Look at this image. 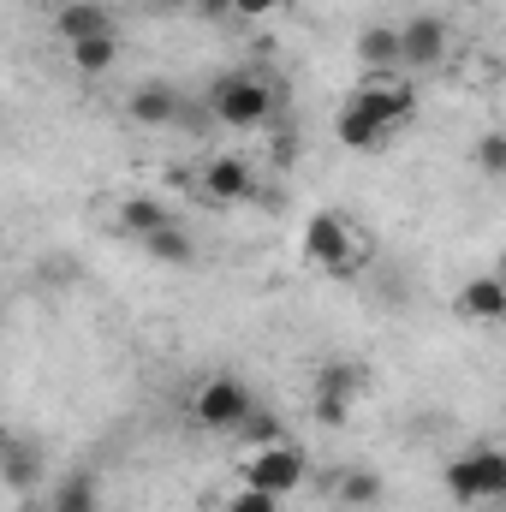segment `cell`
Returning <instances> with one entry per match:
<instances>
[{
    "label": "cell",
    "instance_id": "7c38bea8",
    "mask_svg": "<svg viewBox=\"0 0 506 512\" xmlns=\"http://www.w3.org/2000/svg\"><path fill=\"white\" fill-rule=\"evenodd\" d=\"M358 66L370 78H387V72H405V42H399V24H370L358 36Z\"/></svg>",
    "mask_w": 506,
    "mask_h": 512
},
{
    "label": "cell",
    "instance_id": "4fadbf2b",
    "mask_svg": "<svg viewBox=\"0 0 506 512\" xmlns=\"http://www.w3.org/2000/svg\"><path fill=\"white\" fill-rule=\"evenodd\" d=\"M126 114L137 120V126L155 131V126H173L185 108H179V90H167V84H137V90L126 96Z\"/></svg>",
    "mask_w": 506,
    "mask_h": 512
},
{
    "label": "cell",
    "instance_id": "7402d4cb",
    "mask_svg": "<svg viewBox=\"0 0 506 512\" xmlns=\"http://www.w3.org/2000/svg\"><path fill=\"white\" fill-rule=\"evenodd\" d=\"M274 441H286V429H280V423H274V417L256 405L251 417L239 423V447H274Z\"/></svg>",
    "mask_w": 506,
    "mask_h": 512
},
{
    "label": "cell",
    "instance_id": "ffe728a7",
    "mask_svg": "<svg viewBox=\"0 0 506 512\" xmlns=\"http://www.w3.org/2000/svg\"><path fill=\"white\" fill-rule=\"evenodd\" d=\"M6 489L18 501L36 495V453H30V441H6Z\"/></svg>",
    "mask_w": 506,
    "mask_h": 512
},
{
    "label": "cell",
    "instance_id": "277c9868",
    "mask_svg": "<svg viewBox=\"0 0 506 512\" xmlns=\"http://www.w3.org/2000/svg\"><path fill=\"white\" fill-rule=\"evenodd\" d=\"M304 477H310V459H304V447L298 441H274V447H256L251 459L239 465V483L245 489H262V495H298L304 489Z\"/></svg>",
    "mask_w": 506,
    "mask_h": 512
},
{
    "label": "cell",
    "instance_id": "9c48e42d",
    "mask_svg": "<svg viewBox=\"0 0 506 512\" xmlns=\"http://www.w3.org/2000/svg\"><path fill=\"white\" fill-rule=\"evenodd\" d=\"M358 387H364V370H358V364H328V370L316 376V417H322V423H346Z\"/></svg>",
    "mask_w": 506,
    "mask_h": 512
},
{
    "label": "cell",
    "instance_id": "52a82bcc",
    "mask_svg": "<svg viewBox=\"0 0 506 512\" xmlns=\"http://www.w3.org/2000/svg\"><path fill=\"white\" fill-rule=\"evenodd\" d=\"M399 42H405V72H429V66H441L447 48H453L447 18H435V12L405 18V24H399Z\"/></svg>",
    "mask_w": 506,
    "mask_h": 512
},
{
    "label": "cell",
    "instance_id": "ba28073f",
    "mask_svg": "<svg viewBox=\"0 0 506 512\" xmlns=\"http://www.w3.org/2000/svg\"><path fill=\"white\" fill-rule=\"evenodd\" d=\"M203 197H215V203H227V209L251 203V197H256L251 161H245V155H215V161L203 167Z\"/></svg>",
    "mask_w": 506,
    "mask_h": 512
},
{
    "label": "cell",
    "instance_id": "484cf974",
    "mask_svg": "<svg viewBox=\"0 0 506 512\" xmlns=\"http://www.w3.org/2000/svg\"><path fill=\"white\" fill-rule=\"evenodd\" d=\"M18 512H48V495H24V501H18Z\"/></svg>",
    "mask_w": 506,
    "mask_h": 512
},
{
    "label": "cell",
    "instance_id": "4316f807",
    "mask_svg": "<svg viewBox=\"0 0 506 512\" xmlns=\"http://www.w3.org/2000/svg\"><path fill=\"white\" fill-rule=\"evenodd\" d=\"M495 274H501V280H506V245H501V256H495Z\"/></svg>",
    "mask_w": 506,
    "mask_h": 512
},
{
    "label": "cell",
    "instance_id": "ac0fdd59",
    "mask_svg": "<svg viewBox=\"0 0 506 512\" xmlns=\"http://www.w3.org/2000/svg\"><path fill=\"white\" fill-rule=\"evenodd\" d=\"M66 54H72V66H78L84 78H102V72H114V60H120V36L108 30V36H90V42H72Z\"/></svg>",
    "mask_w": 506,
    "mask_h": 512
},
{
    "label": "cell",
    "instance_id": "7a4b0ae2",
    "mask_svg": "<svg viewBox=\"0 0 506 512\" xmlns=\"http://www.w3.org/2000/svg\"><path fill=\"white\" fill-rule=\"evenodd\" d=\"M447 495L459 507H477V501H506V453L501 447H465L447 471H441Z\"/></svg>",
    "mask_w": 506,
    "mask_h": 512
},
{
    "label": "cell",
    "instance_id": "9a60e30c",
    "mask_svg": "<svg viewBox=\"0 0 506 512\" xmlns=\"http://www.w3.org/2000/svg\"><path fill=\"white\" fill-rule=\"evenodd\" d=\"M381 495H387V483H381L376 471H364V465H352V471H340V477H334V501H340V507H352V512L381 507Z\"/></svg>",
    "mask_w": 506,
    "mask_h": 512
},
{
    "label": "cell",
    "instance_id": "30bf717a",
    "mask_svg": "<svg viewBox=\"0 0 506 512\" xmlns=\"http://www.w3.org/2000/svg\"><path fill=\"white\" fill-rule=\"evenodd\" d=\"M453 310L465 322H506V280L501 274H477L453 292Z\"/></svg>",
    "mask_w": 506,
    "mask_h": 512
},
{
    "label": "cell",
    "instance_id": "d6986e66",
    "mask_svg": "<svg viewBox=\"0 0 506 512\" xmlns=\"http://www.w3.org/2000/svg\"><path fill=\"white\" fill-rule=\"evenodd\" d=\"M120 227L137 233V239H149V233L173 227V209H167V203H155V197H131L126 209H120Z\"/></svg>",
    "mask_w": 506,
    "mask_h": 512
},
{
    "label": "cell",
    "instance_id": "5bb4252c",
    "mask_svg": "<svg viewBox=\"0 0 506 512\" xmlns=\"http://www.w3.org/2000/svg\"><path fill=\"white\" fill-rule=\"evenodd\" d=\"M48 512H102V483L96 471H66L48 489Z\"/></svg>",
    "mask_w": 506,
    "mask_h": 512
},
{
    "label": "cell",
    "instance_id": "2e32d148",
    "mask_svg": "<svg viewBox=\"0 0 506 512\" xmlns=\"http://www.w3.org/2000/svg\"><path fill=\"white\" fill-rule=\"evenodd\" d=\"M334 137H340V149H381L393 131L376 126L364 108H352V102H346V108H340V120H334Z\"/></svg>",
    "mask_w": 506,
    "mask_h": 512
},
{
    "label": "cell",
    "instance_id": "8fae6325",
    "mask_svg": "<svg viewBox=\"0 0 506 512\" xmlns=\"http://www.w3.org/2000/svg\"><path fill=\"white\" fill-rule=\"evenodd\" d=\"M114 30V12L102 6V0H66L60 12H54V36L72 48V42H90V36H108Z\"/></svg>",
    "mask_w": 506,
    "mask_h": 512
},
{
    "label": "cell",
    "instance_id": "cb8c5ba5",
    "mask_svg": "<svg viewBox=\"0 0 506 512\" xmlns=\"http://www.w3.org/2000/svg\"><path fill=\"white\" fill-rule=\"evenodd\" d=\"M280 6H286V0H239L233 12H239V18H268V12H280Z\"/></svg>",
    "mask_w": 506,
    "mask_h": 512
},
{
    "label": "cell",
    "instance_id": "44dd1931",
    "mask_svg": "<svg viewBox=\"0 0 506 512\" xmlns=\"http://www.w3.org/2000/svg\"><path fill=\"white\" fill-rule=\"evenodd\" d=\"M471 161H477V173L506 179V131H483V137L471 143Z\"/></svg>",
    "mask_w": 506,
    "mask_h": 512
},
{
    "label": "cell",
    "instance_id": "e0dca14e",
    "mask_svg": "<svg viewBox=\"0 0 506 512\" xmlns=\"http://www.w3.org/2000/svg\"><path fill=\"white\" fill-rule=\"evenodd\" d=\"M143 256H155V262H167V268H191V262H197V239L173 221V227H161V233L143 239Z\"/></svg>",
    "mask_w": 506,
    "mask_h": 512
},
{
    "label": "cell",
    "instance_id": "d4e9b609",
    "mask_svg": "<svg viewBox=\"0 0 506 512\" xmlns=\"http://www.w3.org/2000/svg\"><path fill=\"white\" fill-rule=\"evenodd\" d=\"M191 6H197V12H203V18H227V12H233V6H239V0H191Z\"/></svg>",
    "mask_w": 506,
    "mask_h": 512
},
{
    "label": "cell",
    "instance_id": "8992f818",
    "mask_svg": "<svg viewBox=\"0 0 506 512\" xmlns=\"http://www.w3.org/2000/svg\"><path fill=\"white\" fill-rule=\"evenodd\" d=\"M352 108H364L376 126H405L411 120V108H417V90L399 78V72H387V78H364V90L352 96Z\"/></svg>",
    "mask_w": 506,
    "mask_h": 512
},
{
    "label": "cell",
    "instance_id": "603a6c76",
    "mask_svg": "<svg viewBox=\"0 0 506 512\" xmlns=\"http://www.w3.org/2000/svg\"><path fill=\"white\" fill-rule=\"evenodd\" d=\"M227 512H280V495H262V489H245L239 483V495L227 501Z\"/></svg>",
    "mask_w": 506,
    "mask_h": 512
},
{
    "label": "cell",
    "instance_id": "5b68a950",
    "mask_svg": "<svg viewBox=\"0 0 506 512\" xmlns=\"http://www.w3.org/2000/svg\"><path fill=\"white\" fill-rule=\"evenodd\" d=\"M256 411V393L239 376H209V382L191 393V417H197V429H209V435H239V423Z\"/></svg>",
    "mask_w": 506,
    "mask_h": 512
},
{
    "label": "cell",
    "instance_id": "3957f363",
    "mask_svg": "<svg viewBox=\"0 0 506 512\" xmlns=\"http://www.w3.org/2000/svg\"><path fill=\"white\" fill-rule=\"evenodd\" d=\"M209 114H215L221 126H233V131L262 126V120L274 114V84L256 78V72H227V78L209 90Z\"/></svg>",
    "mask_w": 506,
    "mask_h": 512
},
{
    "label": "cell",
    "instance_id": "6da1fadb",
    "mask_svg": "<svg viewBox=\"0 0 506 512\" xmlns=\"http://www.w3.org/2000/svg\"><path fill=\"white\" fill-rule=\"evenodd\" d=\"M304 262L316 274H334V280H352L370 268V239L340 215V209H316L304 221Z\"/></svg>",
    "mask_w": 506,
    "mask_h": 512
}]
</instances>
